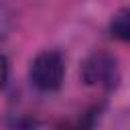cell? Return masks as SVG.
<instances>
[{
	"instance_id": "4",
	"label": "cell",
	"mask_w": 130,
	"mask_h": 130,
	"mask_svg": "<svg viewBox=\"0 0 130 130\" xmlns=\"http://www.w3.org/2000/svg\"><path fill=\"white\" fill-rule=\"evenodd\" d=\"M6 79H8V59L0 53V89L6 85Z\"/></svg>"
},
{
	"instance_id": "3",
	"label": "cell",
	"mask_w": 130,
	"mask_h": 130,
	"mask_svg": "<svg viewBox=\"0 0 130 130\" xmlns=\"http://www.w3.org/2000/svg\"><path fill=\"white\" fill-rule=\"evenodd\" d=\"M110 35L116 41L130 43V8H120V10H116L112 14Z\"/></svg>"
},
{
	"instance_id": "2",
	"label": "cell",
	"mask_w": 130,
	"mask_h": 130,
	"mask_svg": "<svg viewBox=\"0 0 130 130\" xmlns=\"http://www.w3.org/2000/svg\"><path fill=\"white\" fill-rule=\"evenodd\" d=\"M28 77H30V83L39 91H45V93L57 91L65 77V63H63L61 53H57V51L39 53L30 61Z\"/></svg>"
},
{
	"instance_id": "1",
	"label": "cell",
	"mask_w": 130,
	"mask_h": 130,
	"mask_svg": "<svg viewBox=\"0 0 130 130\" xmlns=\"http://www.w3.org/2000/svg\"><path fill=\"white\" fill-rule=\"evenodd\" d=\"M79 75H81V81L89 87L114 89L120 81L118 61L108 51H93L83 59Z\"/></svg>"
}]
</instances>
